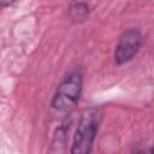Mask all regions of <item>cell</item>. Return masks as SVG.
Here are the masks:
<instances>
[{
	"instance_id": "4",
	"label": "cell",
	"mask_w": 154,
	"mask_h": 154,
	"mask_svg": "<svg viewBox=\"0 0 154 154\" xmlns=\"http://www.w3.org/2000/svg\"><path fill=\"white\" fill-rule=\"evenodd\" d=\"M70 16L73 20H84L88 17V6L83 2H76L70 7Z\"/></svg>"
},
{
	"instance_id": "3",
	"label": "cell",
	"mask_w": 154,
	"mask_h": 154,
	"mask_svg": "<svg viewBox=\"0 0 154 154\" xmlns=\"http://www.w3.org/2000/svg\"><path fill=\"white\" fill-rule=\"evenodd\" d=\"M142 45V35L137 29L126 30L119 38L114 52V59L117 64L122 65L130 61L138 52Z\"/></svg>"
},
{
	"instance_id": "1",
	"label": "cell",
	"mask_w": 154,
	"mask_h": 154,
	"mask_svg": "<svg viewBox=\"0 0 154 154\" xmlns=\"http://www.w3.org/2000/svg\"><path fill=\"white\" fill-rule=\"evenodd\" d=\"M101 123V111L96 107L84 109L77 124L71 153L88 154L91 150L96 132Z\"/></svg>"
},
{
	"instance_id": "5",
	"label": "cell",
	"mask_w": 154,
	"mask_h": 154,
	"mask_svg": "<svg viewBox=\"0 0 154 154\" xmlns=\"http://www.w3.org/2000/svg\"><path fill=\"white\" fill-rule=\"evenodd\" d=\"M14 1H17V0H0V10L6 7V6H8V5H11V4H13Z\"/></svg>"
},
{
	"instance_id": "2",
	"label": "cell",
	"mask_w": 154,
	"mask_h": 154,
	"mask_svg": "<svg viewBox=\"0 0 154 154\" xmlns=\"http://www.w3.org/2000/svg\"><path fill=\"white\" fill-rule=\"evenodd\" d=\"M83 85V76L79 70L69 72L58 85L52 100L54 109L60 112L70 111L79 100Z\"/></svg>"
}]
</instances>
